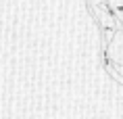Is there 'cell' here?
<instances>
[{
  "label": "cell",
  "mask_w": 123,
  "mask_h": 119,
  "mask_svg": "<svg viewBox=\"0 0 123 119\" xmlns=\"http://www.w3.org/2000/svg\"><path fill=\"white\" fill-rule=\"evenodd\" d=\"M106 4L113 11V15L123 23V0H106Z\"/></svg>",
  "instance_id": "cell-3"
},
{
  "label": "cell",
  "mask_w": 123,
  "mask_h": 119,
  "mask_svg": "<svg viewBox=\"0 0 123 119\" xmlns=\"http://www.w3.org/2000/svg\"><path fill=\"white\" fill-rule=\"evenodd\" d=\"M104 63L109 65H123V29L115 33V38L104 46Z\"/></svg>",
  "instance_id": "cell-2"
},
{
  "label": "cell",
  "mask_w": 123,
  "mask_h": 119,
  "mask_svg": "<svg viewBox=\"0 0 123 119\" xmlns=\"http://www.w3.org/2000/svg\"><path fill=\"white\" fill-rule=\"evenodd\" d=\"M90 8H92V13L96 15L98 23H100V29H102V36H104V46H106L111 40L115 38V33L119 31V29H123V23L113 15V11L109 8L106 2L90 4Z\"/></svg>",
  "instance_id": "cell-1"
},
{
  "label": "cell",
  "mask_w": 123,
  "mask_h": 119,
  "mask_svg": "<svg viewBox=\"0 0 123 119\" xmlns=\"http://www.w3.org/2000/svg\"><path fill=\"white\" fill-rule=\"evenodd\" d=\"M98 2H106V0H90V4H98Z\"/></svg>",
  "instance_id": "cell-4"
}]
</instances>
